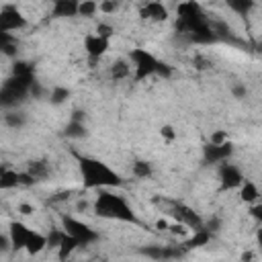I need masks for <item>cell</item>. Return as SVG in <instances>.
Returning <instances> with one entry per match:
<instances>
[{
	"label": "cell",
	"mask_w": 262,
	"mask_h": 262,
	"mask_svg": "<svg viewBox=\"0 0 262 262\" xmlns=\"http://www.w3.org/2000/svg\"><path fill=\"white\" fill-rule=\"evenodd\" d=\"M16 213H20L23 217H31V215H35V207L31 203H18L16 205Z\"/></svg>",
	"instance_id": "22"
},
{
	"label": "cell",
	"mask_w": 262,
	"mask_h": 262,
	"mask_svg": "<svg viewBox=\"0 0 262 262\" xmlns=\"http://www.w3.org/2000/svg\"><path fill=\"white\" fill-rule=\"evenodd\" d=\"M129 61H131V68L135 72V80H143L147 76H154V74H168V68L158 61L147 49H133L131 55H129Z\"/></svg>",
	"instance_id": "4"
},
{
	"label": "cell",
	"mask_w": 262,
	"mask_h": 262,
	"mask_svg": "<svg viewBox=\"0 0 262 262\" xmlns=\"http://www.w3.org/2000/svg\"><path fill=\"white\" fill-rule=\"evenodd\" d=\"M27 27V18L23 16V12L16 6H8L4 4L0 10V33H16L20 29Z\"/></svg>",
	"instance_id": "6"
},
{
	"label": "cell",
	"mask_w": 262,
	"mask_h": 262,
	"mask_svg": "<svg viewBox=\"0 0 262 262\" xmlns=\"http://www.w3.org/2000/svg\"><path fill=\"white\" fill-rule=\"evenodd\" d=\"M108 47H111V41L98 37L96 33H88L84 37V51L88 53L90 59H100L108 51Z\"/></svg>",
	"instance_id": "8"
},
{
	"label": "cell",
	"mask_w": 262,
	"mask_h": 262,
	"mask_svg": "<svg viewBox=\"0 0 262 262\" xmlns=\"http://www.w3.org/2000/svg\"><path fill=\"white\" fill-rule=\"evenodd\" d=\"M8 235H10V242L16 250H25L29 254H39L47 248V235L25 225L23 221H12Z\"/></svg>",
	"instance_id": "3"
},
{
	"label": "cell",
	"mask_w": 262,
	"mask_h": 262,
	"mask_svg": "<svg viewBox=\"0 0 262 262\" xmlns=\"http://www.w3.org/2000/svg\"><path fill=\"white\" fill-rule=\"evenodd\" d=\"M256 244H258V250L262 252V225H260L258 231H256Z\"/></svg>",
	"instance_id": "28"
},
{
	"label": "cell",
	"mask_w": 262,
	"mask_h": 262,
	"mask_svg": "<svg viewBox=\"0 0 262 262\" xmlns=\"http://www.w3.org/2000/svg\"><path fill=\"white\" fill-rule=\"evenodd\" d=\"M229 8H233V10H239V12H246L248 8H252V2H229Z\"/></svg>",
	"instance_id": "25"
},
{
	"label": "cell",
	"mask_w": 262,
	"mask_h": 262,
	"mask_svg": "<svg viewBox=\"0 0 262 262\" xmlns=\"http://www.w3.org/2000/svg\"><path fill=\"white\" fill-rule=\"evenodd\" d=\"M231 92H233L235 98H244L246 96V86L244 84H235V86H231Z\"/></svg>",
	"instance_id": "26"
},
{
	"label": "cell",
	"mask_w": 262,
	"mask_h": 262,
	"mask_svg": "<svg viewBox=\"0 0 262 262\" xmlns=\"http://www.w3.org/2000/svg\"><path fill=\"white\" fill-rule=\"evenodd\" d=\"M162 137H166V139L172 141V139L176 137V133H174V129H172L170 125H164V127H162Z\"/></svg>",
	"instance_id": "27"
},
{
	"label": "cell",
	"mask_w": 262,
	"mask_h": 262,
	"mask_svg": "<svg viewBox=\"0 0 262 262\" xmlns=\"http://www.w3.org/2000/svg\"><path fill=\"white\" fill-rule=\"evenodd\" d=\"M239 196H242L244 203H248V205L252 207V205L258 203V199H260V190H258V186H256L252 180H244L242 186H239Z\"/></svg>",
	"instance_id": "11"
},
{
	"label": "cell",
	"mask_w": 262,
	"mask_h": 262,
	"mask_svg": "<svg viewBox=\"0 0 262 262\" xmlns=\"http://www.w3.org/2000/svg\"><path fill=\"white\" fill-rule=\"evenodd\" d=\"M98 12V2H78V16H94Z\"/></svg>",
	"instance_id": "19"
},
{
	"label": "cell",
	"mask_w": 262,
	"mask_h": 262,
	"mask_svg": "<svg viewBox=\"0 0 262 262\" xmlns=\"http://www.w3.org/2000/svg\"><path fill=\"white\" fill-rule=\"evenodd\" d=\"M141 16L154 23H164L168 18V8L162 2H147L141 6Z\"/></svg>",
	"instance_id": "10"
},
{
	"label": "cell",
	"mask_w": 262,
	"mask_h": 262,
	"mask_svg": "<svg viewBox=\"0 0 262 262\" xmlns=\"http://www.w3.org/2000/svg\"><path fill=\"white\" fill-rule=\"evenodd\" d=\"M252 258H254V252H250V250L242 254V262H252Z\"/></svg>",
	"instance_id": "29"
},
{
	"label": "cell",
	"mask_w": 262,
	"mask_h": 262,
	"mask_svg": "<svg viewBox=\"0 0 262 262\" xmlns=\"http://www.w3.org/2000/svg\"><path fill=\"white\" fill-rule=\"evenodd\" d=\"M250 215H252V219H256V221L262 225V203L252 205V207H250Z\"/></svg>",
	"instance_id": "24"
},
{
	"label": "cell",
	"mask_w": 262,
	"mask_h": 262,
	"mask_svg": "<svg viewBox=\"0 0 262 262\" xmlns=\"http://www.w3.org/2000/svg\"><path fill=\"white\" fill-rule=\"evenodd\" d=\"M68 96H70V90L66 86H55L51 90V94H49V102L51 104H61V102L68 100Z\"/></svg>",
	"instance_id": "17"
},
{
	"label": "cell",
	"mask_w": 262,
	"mask_h": 262,
	"mask_svg": "<svg viewBox=\"0 0 262 262\" xmlns=\"http://www.w3.org/2000/svg\"><path fill=\"white\" fill-rule=\"evenodd\" d=\"M25 123H27V117H25V113H23V111L10 108V111H6V113H4V125L12 127V129H18V127H23Z\"/></svg>",
	"instance_id": "16"
},
{
	"label": "cell",
	"mask_w": 262,
	"mask_h": 262,
	"mask_svg": "<svg viewBox=\"0 0 262 262\" xmlns=\"http://www.w3.org/2000/svg\"><path fill=\"white\" fill-rule=\"evenodd\" d=\"M94 33H96L98 37H102V39H108V41H111V37H113V33H115V29H113L108 23H98Z\"/></svg>",
	"instance_id": "20"
},
{
	"label": "cell",
	"mask_w": 262,
	"mask_h": 262,
	"mask_svg": "<svg viewBox=\"0 0 262 262\" xmlns=\"http://www.w3.org/2000/svg\"><path fill=\"white\" fill-rule=\"evenodd\" d=\"M66 135H70V137H82V135H84V125L78 123V121H72V123L68 125Z\"/></svg>",
	"instance_id": "21"
},
{
	"label": "cell",
	"mask_w": 262,
	"mask_h": 262,
	"mask_svg": "<svg viewBox=\"0 0 262 262\" xmlns=\"http://www.w3.org/2000/svg\"><path fill=\"white\" fill-rule=\"evenodd\" d=\"M53 14L55 16H78V2L70 0H59L53 4Z\"/></svg>",
	"instance_id": "13"
},
{
	"label": "cell",
	"mask_w": 262,
	"mask_h": 262,
	"mask_svg": "<svg viewBox=\"0 0 262 262\" xmlns=\"http://www.w3.org/2000/svg\"><path fill=\"white\" fill-rule=\"evenodd\" d=\"M92 207H94V213L98 217L115 219V221H127V223H137V217H135L131 205L127 203V199L123 194L113 192L111 188L96 190V199H94Z\"/></svg>",
	"instance_id": "2"
},
{
	"label": "cell",
	"mask_w": 262,
	"mask_h": 262,
	"mask_svg": "<svg viewBox=\"0 0 262 262\" xmlns=\"http://www.w3.org/2000/svg\"><path fill=\"white\" fill-rule=\"evenodd\" d=\"M80 162V174H82V182L86 188H96V190H102V188H117L123 184L121 176L104 162H98L96 158H78Z\"/></svg>",
	"instance_id": "1"
},
{
	"label": "cell",
	"mask_w": 262,
	"mask_h": 262,
	"mask_svg": "<svg viewBox=\"0 0 262 262\" xmlns=\"http://www.w3.org/2000/svg\"><path fill=\"white\" fill-rule=\"evenodd\" d=\"M131 61L127 59H117L113 66H111V78L113 80H123V78H129L131 76Z\"/></svg>",
	"instance_id": "14"
},
{
	"label": "cell",
	"mask_w": 262,
	"mask_h": 262,
	"mask_svg": "<svg viewBox=\"0 0 262 262\" xmlns=\"http://www.w3.org/2000/svg\"><path fill=\"white\" fill-rule=\"evenodd\" d=\"M61 227H63V231H66L70 237H74L80 246H86V244L98 239V231H94L88 223H84L82 219H76V217H72V215H63V217H61Z\"/></svg>",
	"instance_id": "5"
},
{
	"label": "cell",
	"mask_w": 262,
	"mask_h": 262,
	"mask_svg": "<svg viewBox=\"0 0 262 262\" xmlns=\"http://www.w3.org/2000/svg\"><path fill=\"white\" fill-rule=\"evenodd\" d=\"M35 182H39V180H45L47 178V174H49V164L45 162V160H35V162H31L29 166H27V170H25Z\"/></svg>",
	"instance_id": "12"
},
{
	"label": "cell",
	"mask_w": 262,
	"mask_h": 262,
	"mask_svg": "<svg viewBox=\"0 0 262 262\" xmlns=\"http://www.w3.org/2000/svg\"><path fill=\"white\" fill-rule=\"evenodd\" d=\"M233 154V145H231V141H225V143H221V145H213V143H209V145H205V160L209 162V164H223V162H229V156Z\"/></svg>",
	"instance_id": "9"
},
{
	"label": "cell",
	"mask_w": 262,
	"mask_h": 262,
	"mask_svg": "<svg viewBox=\"0 0 262 262\" xmlns=\"http://www.w3.org/2000/svg\"><path fill=\"white\" fill-rule=\"evenodd\" d=\"M0 49L6 57L16 55V37L12 33H0Z\"/></svg>",
	"instance_id": "15"
},
{
	"label": "cell",
	"mask_w": 262,
	"mask_h": 262,
	"mask_svg": "<svg viewBox=\"0 0 262 262\" xmlns=\"http://www.w3.org/2000/svg\"><path fill=\"white\" fill-rule=\"evenodd\" d=\"M219 180H221L223 188H239L246 178L235 164L223 162V164H219Z\"/></svg>",
	"instance_id": "7"
},
{
	"label": "cell",
	"mask_w": 262,
	"mask_h": 262,
	"mask_svg": "<svg viewBox=\"0 0 262 262\" xmlns=\"http://www.w3.org/2000/svg\"><path fill=\"white\" fill-rule=\"evenodd\" d=\"M119 4L117 2H98V12L102 14H111V12H117Z\"/></svg>",
	"instance_id": "23"
},
{
	"label": "cell",
	"mask_w": 262,
	"mask_h": 262,
	"mask_svg": "<svg viewBox=\"0 0 262 262\" xmlns=\"http://www.w3.org/2000/svg\"><path fill=\"white\" fill-rule=\"evenodd\" d=\"M131 172H133L135 178H147V176H151V166L147 162H143V160H137L131 166Z\"/></svg>",
	"instance_id": "18"
}]
</instances>
